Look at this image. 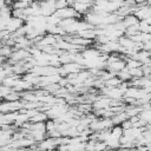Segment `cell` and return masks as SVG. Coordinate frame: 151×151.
Here are the masks:
<instances>
[{"label":"cell","instance_id":"obj_11","mask_svg":"<svg viewBox=\"0 0 151 151\" xmlns=\"http://www.w3.org/2000/svg\"><path fill=\"white\" fill-rule=\"evenodd\" d=\"M19 98H20V94H19L18 92H11V93H8V94L5 97V99H6V100H8L9 103L18 101V100H19Z\"/></svg>","mask_w":151,"mask_h":151},{"label":"cell","instance_id":"obj_6","mask_svg":"<svg viewBox=\"0 0 151 151\" xmlns=\"http://www.w3.org/2000/svg\"><path fill=\"white\" fill-rule=\"evenodd\" d=\"M47 119V116L45 112H38L35 116L29 118V123H45Z\"/></svg>","mask_w":151,"mask_h":151},{"label":"cell","instance_id":"obj_1","mask_svg":"<svg viewBox=\"0 0 151 151\" xmlns=\"http://www.w3.org/2000/svg\"><path fill=\"white\" fill-rule=\"evenodd\" d=\"M54 15H57L60 20H64V19H74L76 17H80L79 13H77L72 7L67 6L66 8L64 9H60V11H55Z\"/></svg>","mask_w":151,"mask_h":151},{"label":"cell","instance_id":"obj_13","mask_svg":"<svg viewBox=\"0 0 151 151\" xmlns=\"http://www.w3.org/2000/svg\"><path fill=\"white\" fill-rule=\"evenodd\" d=\"M107 150V146L104 142H96L94 144V151H105Z\"/></svg>","mask_w":151,"mask_h":151},{"label":"cell","instance_id":"obj_10","mask_svg":"<svg viewBox=\"0 0 151 151\" xmlns=\"http://www.w3.org/2000/svg\"><path fill=\"white\" fill-rule=\"evenodd\" d=\"M104 143L106 144L107 149H117V147L120 146L119 140H118V139H114V138H112V137H110V138H109L106 142H104Z\"/></svg>","mask_w":151,"mask_h":151},{"label":"cell","instance_id":"obj_14","mask_svg":"<svg viewBox=\"0 0 151 151\" xmlns=\"http://www.w3.org/2000/svg\"><path fill=\"white\" fill-rule=\"evenodd\" d=\"M55 123H54V120H47V122H45V127H46V132H50V131H53V130H55Z\"/></svg>","mask_w":151,"mask_h":151},{"label":"cell","instance_id":"obj_2","mask_svg":"<svg viewBox=\"0 0 151 151\" xmlns=\"http://www.w3.org/2000/svg\"><path fill=\"white\" fill-rule=\"evenodd\" d=\"M55 1H47V2H40V11H41V15L47 18L52 14L55 13Z\"/></svg>","mask_w":151,"mask_h":151},{"label":"cell","instance_id":"obj_12","mask_svg":"<svg viewBox=\"0 0 151 151\" xmlns=\"http://www.w3.org/2000/svg\"><path fill=\"white\" fill-rule=\"evenodd\" d=\"M11 54H12V51H11L9 46H4V47H0V57L6 58V57H9Z\"/></svg>","mask_w":151,"mask_h":151},{"label":"cell","instance_id":"obj_3","mask_svg":"<svg viewBox=\"0 0 151 151\" xmlns=\"http://www.w3.org/2000/svg\"><path fill=\"white\" fill-rule=\"evenodd\" d=\"M57 44V37L55 35H52V34H46L41 38V40L37 44L38 47H45V46H52L54 47Z\"/></svg>","mask_w":151,"mask_h":151},{"label":"cell","instance_id":"obj_16","mask_svg":"<svg viewBox=\"0 0 151 151\" xmlns=\"http://www.w3.org/2000/svg\"><path fill=\"white\" fill-rule=\"evenodd\" d=\"M120 126H122V129H123V130H129V129H131V127H132V124H131V123H130V120L127 119V120L123 122Z\"/></svg>","mask_w":151,"mask_h":151},{"label":"cell","instance_id":"obj_5","mask_svg":"<svg viewBox=\"0 0 151 151\" xmlns=\"http://www.w3.org/2000/svg\"><path fill=\"white\" fill-rule=\"evenodd\" d=\"M129 119V116L125 113V112H119V113H117V114H114L112 118H111V120H112V124L116 126V125H118V124H122L123 122H125V120H127Z\"/></svg>","mask_w":151,"mask_h":151},{"label":"cell","instance_id":"obj_8","mask_svg":"<svg viewBox=\"0 0 151 151\" xmlns=\"http://www.w3.org/2000/svg\"><path fill=\"white\" fill-rule=\"evenodd\" d=\"M31 1H17L12 4V9H26L31 6Z\"/></svg>","mask_w":151,"mask_h":151},{"label":"cell","instance_id":"obj_9","mask_svg":"<svg viewBox=\"0 0 151 151\" xmlns=\"http://www.w3.org/2000/svg\"><path fill=\"white\" fill-rule=\"evenodd\" d=\"M104 84H105L106 87H118V86L122 84V80H120L118 77H113V78H111V79L104 81Z\"/></svg>","mask_w":151,"mask_h":151},{"label":"cell","instance_id":"obj_4","mask_svg":"<svg viewBox=\"0 0 151 151\" xmlns=\"http://www.w3.org/2000/svg\"><path fill=\"white\" fill-rule=\"evenodd\" d=\"M138 22H139V20L133 14H129V15L123 18V24L125 25L126 28H129L131 26H134V25H138Z\"/></svg>","mask_w":151,"mask_h":151},{"label":"cell","instance_id":"obj_7","mask_svg":"<svg viewBox=\"0 0 151 151\" xmlns=\"http://www.w3.org/2000/svg\"><path fill=\"white\" fill-rule=\"evenodd\" d=\"M123 132H124V130L122 129V126L120 125H116V126H113L111 129V137L119 140L122 138V136H123Z\"/></svg>","mask_w":151,"mask_h":151},{"label":"cell","instance_id":"obj_15","mask_svg":"<svg viewBox=\"0 0 151 151\" xmlns=\"http://www.w3.org/2000/svg\"><path fill=\"white\" fill-rule=\"evenodd\" d=\"M55 11H60V9H64L68 6V2L67 1H55Z\"/></svg>","mask_w":151,"mask_h":151}]
</instances>
